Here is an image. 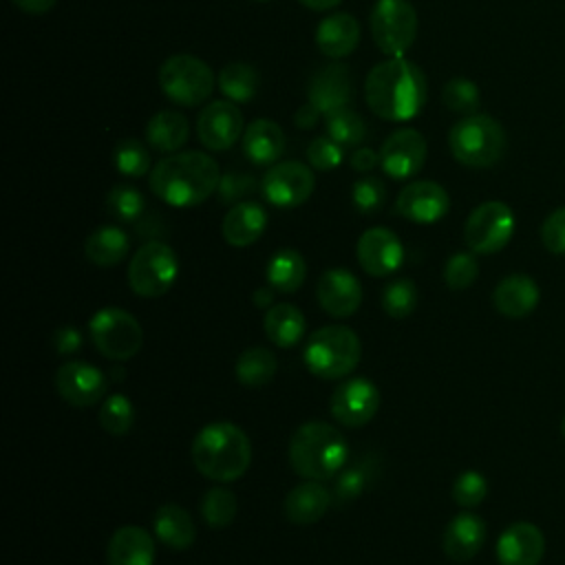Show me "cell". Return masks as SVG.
<instances>
[{"mask_svg": "<svg viewBox=\"0 0 565 565\" xmlns=\"http://www.w3.org/2000/svg\"><path fill=\"white\" fill-rule=\"evenodd\" d=\"M55 388L66 404L86 408L102 402L108 391V380L102 369L84 360H71L55 371Z\"/></svg>", "mask_w": 565, "mask_h": 565, "instance_id": "9a60e30c", "label": "cell"}, {"mask_svg": "<svg viewBox=\"0 0 565 565\" xmlns=\"http://www.w3.org/2000/svg\"><path fill=\"white\" fill-rule=\"evenodd\" d=\"M360 42V24L349 13H331L316 26V44L327 57H347Z\"/></svg>", "mask_w": 565, "mask_h": 565, "instance_id": "4316f807", "label": "cell"}, {"mask_svg": "<svg viewBox=\"0 0 565 565\" xmlns=\"http://www.w3.org/2000/svg\"><path fill=\"white\" fill-rule=\"evenodd\" d=\"M179 276V258L174 249L154 238L143 243L128 265V285L141 298L163 296Z\"/></svg>", "mask_w": 565, "mask_h": 565, "instance_id": "ba28073f", "label": "cell"}, {"mask_svg": "<svg viewBox=\"0 0 565 565\" xmlns=\"http://www.w3.org/2000/svg\"><path fill=\"white\" fill-rule=\"evenodd\" d=\"M128 249H130V238L117 225L97 227L84 243L86 258L97 267H113L121 263Z\"/></svg>", "mask_w": 565, "mask_h": 565, "instance_id": "1f68e13d", "label": "cell"}, {"mask_svg": "<svg viewBox=\"0 0 565 565\" xmlns=\"http://www.w3.org/2000/svg\"><path fill=\"white\" fill-rule=\"evenodd\" d=\"M541 300V289L534 278L525 274H510L494 287L492 302L501 316L525 318L530 316Z\"/></svg>", "mask_w": 565, "mask_h": 565, "instance_id": "603a6c76", "label": "cell"}, {"mask_svg": "<svg viewBox=\"0 0 565 565\" xmlns=\"http://www.w3.org/2000/svg\"><path fill=\"white\" fill-rule=\"evenodd\" d=\"M541 241L547 252L565 254V205L547 214L541 225Z\"/></svg>", "mask_w": 565, "mask_h": 565, "instance_id": "c3c4849f", "label": "cell"}, {"mask_svg": "<svg viewBox=\"0 0 565 565\" xmlns=\"http://www.w3.org/2000/svg\"><path fill=\"white\" fill-rule=\"evenodd\" d=\"M358 263L360 267L375 278L388 276L399 269L404 263V245L399 236L388 227H369L358 238Z\"/></svg>", "mask_w": 565, "mask_h": 565, "instance_id": "e0dca14e", "label": "cell"}, {"mask_svg": "<svg viewBox=\"0 0 565 565\" xmlns=\"http://www.w3.org/2000/svg\"><path fill=\"white\" fill-rule=\"evenodd\" d=\"M243 132H245L243 130V113L230 99L227 102L225 99L210 102L199 113L196 135H199V141L207 150L221 152V150L232 148L241 139Z\"/></svg>", "mask_w": 565, "mask_h": 565, "instance_id": "2e32d148", "label": "cell"}, {"mask_svg": "<svg viewBox=\"0 0 565 565\" xmlns=\"http://www.w3.org/2000/svg\"><path fill=\"white\" fill-rule=\"evenodd\" d=\"M300 2L313 11H327V9L338 7L342 0H300Z\"/></svg>", "mask_w": 565, "mask_h": 565, "instance_id": "9f6ffc18", "label": "cell"}, {"mask_svg": "<svg viewBox=\"0 0 565 565\" xmlns=\"http://www.w3.org/2000/svg\"><path fill=\"white\" fill-rule=\"evenodd\" d=\"M263 329L271 344L291 349L300 342V338L305 333V316L296 305L278 302L265 311Z\"/></svg>", "mask_w": 565, "mask_h": 565, "instance_id": "f546056e", "label": "cell"}, {"mask_svg": "<svg viewBox=\"0 0 565 565\" xmlns=\"http://www.w3.org/2000/svg\"><path fill=\"white\" fill-rule=\"evenodd\" d=\"M218 90L234 104L249 102L258 90V75L245 62H232L218 73Z\"/></svg>", "mask_w": 565, "mask_h": 565, "instance_id": "e575fe53", "label": "cell"}, {"mask_svg": "<svg viewBox=\"0 0 565 565\" xmlns=\"http://www.w3.org/2000/svg\"><path fill=\"white\" fill-rule=\"evenodd\" d=\"M88 333L95 349L113 362L135 358L143 344L139 320L121 307H104L95 311L88 322Z\"/></svg>", "mask_w": 565, "mask_h": 565, "instance_id": "52a82bcc", "label": "cell"}, {"mask_svg": "<svg viewBox=\"0 0 565 565\" xmlns=\"http://www.w3.org/2000/svg\"><path fill=\"white\" fill-rule=\"evenodd\" d=\"M221 181L218 163L199 150L168 154L150 170V190L172 207L203 203Z\"/></svg>", "mask_w": 565, "mask_h": 565, "instance_id": "7a4b0ae2", "label": "cell"}, {"mask_svg": "<svg viewBox=\"0 0 565 565\" xmlns=\"http://www.w3.org/2000/svg\"><path fill=\"white\" fill-rule=\"evenodd\" d=\"M426 154L428 146L424 135L415 128H399L384 139L380 148V166L391 179L404 181L424 168Z\"/></svg>", "mask_w": 565, "mask_h": 565, "instance_id": "5bb4252c", "label": "cell"}, {"mask_svg": "<svg viewBox=\"0 0 565 565\" xmlns=\"http://www.w3.org/2000/svg\"><path fill=\"white\" fill-rule=\"evenodd\" d=\"M53 347L57 349V353L66 355V353H75L82 347V333L75 327L62 324L53 331Z\"/></svg>", "mask_w": 565, "mask_h": 565, "instance_id": "f907efd6", "label": "cell"}, {"mask_svg": "<svg viewBox=\"0 0 565 565\" xmlns=\"http://www.w3.org/2000/svg\"><path fill=\"white\" fill-rule=\"evenodd\" d=\"M236 494L225 486H212L201 499V516L210 527H227L236 516Z\"/></svg>", "mask_w": 565, "mask_h": 565, "instance_id": "d590c367", "label": "cell"}, {"mask_svg": "<svg viewBox=\"0 0 565 565\" xmlns=\"http://www.w3.org/2000/svg\"><path fill=\"white\" fill-rule=\"evenodd\" d=\"M426 75L404 57H388L375 64L364 79L366 106L382 119H413L426 104Z\"/></svg>", "mask_w": 565, "mask_h": 565, "instance_id": "6da1fadb", "label": "cell"}, {"mask_svg": "<svg viewBox=\"0 0 565 565\" xmlns=\"http://www.w3.org/2000/svg\"><path fill=\"white\" fill-rule=\"evenodd\" d=\"M267 227V212L256 201H241L230 207L223 218L221 232L232 247H247L256 243Z\"/></svg>", "mask_w": 565, "mask_h": 565, "instance_id": "d4e9b609", "label": "cell"}, {"mask_svg": "<svg viewBox=\"0 0 565 565\" xmlns=\"http://www.w3.org/2000/svg\"><path fill=\"white\" fill-rule=\"evenodd\" d=\"M316 188L313 170L300 161H276L263 177V196L276 207L302 205Z\"/></svg>", "mask_w": 565, "mask_h": 565, "instance_id": "7c38bea8", "label": "cell"}, {"mask_svg": "<svg viewBox=\"0 0 565 565\" xmlns=\"http://www.w3.org/2000/svg\"><path fill=\"white\" fill-rule=\"evenodd\" d=\"M154 536L170 550H188L196 539V525L190 512L177 503H163L154 512Z\"/></svg>", "mask_w": 565, "mask_h": 565, "instance_id": "f1b7e54d", "label": "cell"}, {"mask_svg": "<svg viewBox=\"0 0 565 565\" xmlns=\"http://www.w3.org/2000/svg\"><path fill=\"white\" fill-rule=\"evenodd\" d=\"M351 93H353V84H351L349 66L340 64V62L327 64L324 68L316 71L313 77L309 79V86H307L309 102L322 115H329L338 108L349 106Z\"/></svg>", "mask_w": 565, "mask_h": 565, "instance_id": "44dd1931", "label": "cell"}, {"mask_svg": "<svg viewBox=\"0 0 565 565\" xmlns=\"http://www.w3.org/2000/svg\"><path fill=\"white\" fill-rule=\"evenodd\" d=\"M135 424V406L128 399V395L113 393L102 402L99 408V426L115 437L128 435Z\"/></svg>", "mask_w": 565, "mask_h": 565, "instance_id": "8d00e7d4", "label": "cell"}, {"mask_svg": "<svg viewBox=\"0 0 565 565\" xmlns=\"http://www.w3.org/2000/svg\"><path fill=\"white\" fill-rule=\"evenodd\" d=\"M419 302L417 287L411 278H397L382 291V309L391 318H408Z\"/></svg>", "mask_w": 565, "mask_h": 565, "instance_id": "ab89813d", "label": "cell"}, {"mask_svg": "<svg viewBox=\"0 0 565 565\" xmlns=\"http://www.w3.org/2000/svg\"><path fill=\"white\" fill-rule=\"evenodd\" d=\"M369 24L377 49L391 57H402L417 35V13L408 0H377Z\"/></svg>", "mask_w": 565, "mask_h": 565, "instance_id": "30bf717a", "label": "cell"}, {"mask_svg": "<svg viewBox=\"0 0 565 565\" xmlns=\"http://www.w3.org/2000/svg\"><path fill=\"white\" fill-rule=\"evenodd\" d=\"M333 497L320 481H302L289 490L282 510L294 525H311L324 516Z\"/></svg>", "mask_w": 565, "mask_h": 565, "instance_id": "484cf974", "label": "cell"}, {"mask_svg": "<svg viewBox=\"0 0 565 565\" xmlns=\"http://www.w3.org/2000/svg\"><path fill=\"white\" fill-rule=\"evenodd\" d=\"M265 276L269 287H274L276 291L282 294H294L300 289V285L305 282L307 276V263L302 258L300 252L291 249V247H282L278 249L265 267Z\"/></svg>", "mask_w": 565, "mask_h": 565, "instance_id": "d6a6232c", "label": "cell"}, {"mask_svg": "<svg viewBox=\"0 0 565 565\" xmlns=\"http://www.w3.org/2000/svg\"><path fill=\"white\" fill-rule=\"evenodd\" d=\"M234 371H236V380L243 386L260 388L274 380L278 371V360L265 347H249L238 355Z\"/></svg>", "mask_w": 565, "mask_h": 565, "instance_id": "836d02e7", "label": "cell"}, {"mask_svg": "<svg viewBox=\"0 0 565 565\" xmlns=\"http://www.w3.org/2000/svg\"><path fill=\"white\" fill-rule=\"evenodd\" d=\"M254 188H256V179L252 174L225 172V174H221L216 190H218V199L223 203H241L243 196L254 192Z\"/></svg>", "mask_w": 565, "mask_h": 565, "instance_id": "7dc6e473", "label": "cell"}, {"mask_svg": "<svg viewBox=\"0 0 565 565\" xmlns=\"http://www.w3.org/2000/svg\"><path fill=\"white\" fill-rule=\"evenodd\" d=\"M159 86L170 102L181 106H199L212 95L214 75L201 57L177 53L161 64Z\"/></svg>", "mask_w": 565, "mask_h": 565, "instance_id": "9c48e42d", "label": "cell"}, {"mask_svg": "<svg viewBox=\"0 0 565 565\" xmlns=\"http://www.w3.org/2000/svg\"><path fill=\"white\" fill-rule=\"evenodd\" d=\"M143 207H146L143 194L132 185L121 183L106 194V210L117 221H128V223L137 221L143 214Z\"/></svg>", "mask_w": 565, "mask_h": 565, "instance_id": "b9f144b4", "label": "cell"}, {"mask_svg": "<svg viewBox=\"0 0 565 565\" xmlns=\"http://www.w3.org/2000/svg\"><path fill=\"white\" fill-rule=\"evenodd\" d=\"M324 117H327V135L340 146H358L364 141L366 124L355 110L344 106Z\"/></svg>", "mask_w": 565, "mask_h": 565, "instance_id": "74e56055", "label": "cell"}, {"mask_svg": "<svg viewBox=\"0 0 565 565\" xmlns=\"http://www.w3.org/2000/svg\"><path fill=\"white\" fill-rule=\"evenodd\" d=\"M285 150V132L274 119H254L243 132V152L256 166H274Z\"/></svg>", "mask_w": 565, "mask_h": 565, "instance_id": "83f0119b", "label": "cell"}, {"mask_svg": "<svg viewBox=\"0 0 565 565\" xmlns=\"http://www.w3.org/2000/svg\"><path fill=\"white\" fill-rule=\"evenodd\" d=\"M190 137L188 119L177 110H159L146 124V141L159 152L179 150Z\"/></svg>", "mask_w": 565, "mask_h": 565, "instance_id": "4dcf8cb0", "label": "cell"}, {"mask_svg": "<svg viewBox=\"0 0 565 565\" xmlns=\"http://www.w3.org/2000/svg\"><path fill=\"white\" fill-rule=\"evenodd\" d=\"M486 541V523L472 512H461L444 530L441 547L450 561H470Z\"/></svg>", "mask_w": 565, "mask_h": 565, "instance_id": "cb8c5ba5", "label": "cell"}, {"mask_svg": "<svg viewBox=\"0 0 565 565\" xmlns=\"http://www.w3.org/2000/svg\"><path fill=\"white\" fill-rule=\"evenodd\" d=\"M320 115H322V113H320L311 102H307V104H302V106L294 113V124H296L298 128H302V130H309V128L316 126V121H318Z\"/></svg>", "mask_w": 565, "mask_h": 565, "instance_id": "f5cc1de1", "label": "cell"}, {"mask_svg": "<svg viewBox=\"0 0 565 565\" xmlns=\"http://www.w3.org/2000/svg\"><path fill=\"white\" fill-rule=\"evenodd\" d=\"M441 99L448 110L459 115H475L481 102L479 86L466 77H452L441 90Z\"/></svg>", "mask_w": 565, "mask_h": 565, "instance_id": "60d3db41", "label": "cell"}, {"mask_svg": "<svg viewBox=\"0 0 565 565\" xmlns=\"http://www.w3.org/2000/svg\"><path fill=\"white\" fill-rule=\"evenodd\" d=\"M349 163L358 172H371L380 163V152H375L373 148H366V146L355 148L353 154L349 157Z\"/></svg>", "mask_w": 565, "mask_h": 565, "instance_id": "816d5d0a", "label": "cell"}, {"mask_svg": "<svg viewBox=\"0 0 565 565\" xmlns=\"http://www.w3.org/2000/svg\"><path fill=\"white\" fill-rule=\"evenodd\" d=\"M316 298L329 316L349 318L360 309L362 285L349 269L331 267L320 274L316 285Z\"/></svg>", "mask_w": 565, "mask_h": 565, "instance_id": "d6986e66", "label": "cell"}, {"mask_svg": "<svg viewBox=\"0 0 565 565\" xmlns=\"http://www.w3.org/2000/svg\"><path fill=\"white\" fill-rule=\"evenodd\" d=\"M452 157L468 168L494 166L505 150V130L490 115H466L448 132Z\"/></svg>", "mask_w": 565, "mask_h": 565, "instance_id": "8992f818", "label": "cell"}, {"mask_svg": "<svg viewBox=\"0 0 565 565\" xmlns=\"http://www.w3.org/2000/svg\"><path fill=\"white\" fill-rule=\"evenodd\" d=\"M362 355L360 338L344 324H327L313 331L302 349V362L311 375L342 380L353 373Z\"/></svg>", "mask_w": 565, "mask_h": 565, "instance_id": "5b68a950", "label": "cell"}, {"mask_svg": "<svg viewBox=\"0 0 565 565\" xmlns=\"http://www.w3.org/2000/svg\"><path fill=\"white\" fill-rule=\"evenodd\" d=\"M108 565H154V539L139 525H121L106 547Z\"/></svg>", "mask_w": 565, "mask_h": 565, "instance_id": "7402d4cb", "label": "cell"}, {"mask_svg": "<svg viewBox=\"0 0 565 565\" xmlns=\"http://www.w3.org/2000/svg\"><path fill=\"white\" fill-rule=\"evenodd\" d=\"M488 494V481L477 470L461 472L452 483V499L461 508H475L479 505Z\"/></svg>", "mask_w": 565, "mask_h": 565, "instance_id": "f6af8a7d", "label": "cell"}, {"mask_svg": "<svg viewBox=\"0 0 565 565\" xmlns=\"http://www.w3.org/2000/svg\"><path fill=\"white\" fill-rule=\"evenodd\" d=\"M479 274V263L475 258V252H457L452 254L444 265V282L452 291L468 289Z\"/></svg>", "mask_w": 565, "mask_h": 565, "instance_id": "7bdbcfd3", "label": "cell"}, {"mask_svg": "<svg viewBox=\"0 0 565 565\" xmlns=\"http://www.w3.org/2000/svg\"><path fill=\"white\" fill-rule=\"evenodd\" d=\"M57 0H13V4L18 9H22L24 13H31V15H42V13H49L53 7H55Z\"/></svg>", "mask_w": 565, "mask_h": 565, "instance_id": "db71d44e", "label": "cell"}, {"mask_svg": "<svg viewBox=\"0 0 565 565\" xmlns=\"http://www.w3.org/2000/svg\"><path fill=\"white\" fill-rule=\"evenodd\" d=\"M256 2H269V0H256Z\"/></svg>", "mask_w": 565, "mask_h": 565, "instance_id": "680465c9", "label": "cell"}, {"mask_svg": "<svg viewBox=\"0 0 565 565\" xmlns=\"http://www.w3.org/2000/svg\"><path fill=\"white\" fill-rule=\"evenodd\" d=\"M307 159L316 170H333L342 163V146L331 137H316L307 146Z\"/></svg>", "mask_w": 565, "mask_h": 565, "instance_id": "bcb514c9", "label": "cell"}, {"mask_svg": "<svg viewBox=\"0 0 565 565\" xmlns=\"http://www.w3.org/2000/svg\"><path fill=\"white\" fill-rule=\"evenodd\" d=\"M514 234V212L503 201L477 205L463 225V241L475 254H494L503 249Z\"/></svg>", "mask_w": 565, "mask_h": 565, "instance_id": "8fae6325", "label": "cell"}, {"mask_svg": "<svg viewBox=\"0 0 565 565\" xmlns=\"http://www.w3.org/2000/svg\"><path fill=\"white\" fill-rule=\"evenodd\" d=\"M561 433H563V437H565V417H563V422H561Z\"/></svg>", "mask_w": 565, "mask_h": 565, "instance_id": "6f0895ef", "label": "cell"}, {"mask_svg": "<svg viewBox=\"0 0 565 565\" xmlns=\"http://www.w3.org/2000/svg\"><path fill=\"white\" fill-rule=\"evenodd\" d=\"M113 161L119 174L130 177V179H139L150 170V152L148 148L139 141V139H121L115 146L113 152Z\"/></svg>", "mask_w": 565, "mask_h": 565, "instance_id": "f35d334b", "label": "cell"}, {"mask_svg": "<svg viewBox=\"0 0 565 565\" xmlns=\"http://www.w3.org/2000/svg\"><path fill=\"white\" fill-rule=\"evenodd\" d=\"M254 305L260 309H269L274 305V287H258L254 291Z\"/></svg>", "mask_w": 565, "mask_h": 565, "instance_id": "11a10c76", "label": "cell"}, {"mask_svg": "<svg viewBox=\"0 0 565 565\" xmlns=\"http://www.w3.org/2000/svg\"><path fill=\"white\" fill-rule=\"evenodd\" d=\"M364 481H366L364 472L358 470V468H351V470L342 472L340 479H338V486H335V499L342 501V503L355 499L364 490Z\"/></svg>", "mask_w": 565, "mask_h": 565, "instance_id": "681fc988", "label": "cell"}, {"mask_svg": "<svg viewBox=\"0 0 565 565\" xmlns=\"http://www.w3.org/2000/svg\"><path fill=\"white\" fill-rule=\"evenodd\" d=\"M349 459L344 435L327 422H305L289 441V463L309 481L333 479Z\"/></svg>", "mask_w": 565, "mask_h": 565, "instance_id": "277c9868", "label": "cell"}, {"mask_svg": "<svg viewBox=\"0 0 565 565\" xmlns=\"http://www.w3.org/2000/svg\"><path fill=\"white\" fill-rule=\"evenodd\" d=\"M192 461L205 479L230 483L247 472L252 463V441L236 424L212 422L196 433Z\"/></svg>", "mask_w": 565, "mask_h": 565, "instance_id": "3957f363", "label": "cell"}, {"mask_svg": "<svg viewBox=\"0 0 565 565\" xmlns=\"http://www.w3.org/2000/svg\"><path fill=\"white\" fill-rule=\"evenodd\" d=\"M380 408V391L366 377L342 380L329 402V411L347 428H360L369 424Z\"/></svg>", "mask_w": 565, "mask_h": 565, "instance_id": "4fadbf2b", "label": "cell"}, {"mask_svg": "<svg viewBox=\"0 0 565 565\" xmlns=\"http://www.w3.org/2000/svg\"><path fill=\"white\" fill-rule=\"evenodd\" d=\"M448 207H450V196L444 190V185L428 179L406 183L395 199L397 214L422 225L437 223L439 218L446 216Z\"/></svg>", "mask_w": 565, "mask_h": 565, "instance_id": "ac0fdd59", "label": "cell"}, {"mask_svg": "<svg viewBox=\"0 0 565 565\" xmlns=\"http://www.w3.org/2000/svg\"><path fill=\"white\" fill-rule=\"evenodd\" d=\"M351 201L358 212L375 214L384 207L386 188L377 177H362L351 188Z\"/></svg>", "mask_w": 565, "mask_h": 565, "instance_id": "ee69618b", "label": "cell"}, {"mask_svg": "<svg viewBox=\"0 0 565 565\" xmlns=\"http://www.w3.org/2000/svg\"><path fill=\"white\" fill-rule=\"evenodd\" d=\"M545 554L543 532L527 521L508 525L497 539L499 565H539Z\"/></svg>", "mask_w": 565, "mask_h": 565, "instance_id": "ffe728a7", "label": "cell"}]
</instances>
